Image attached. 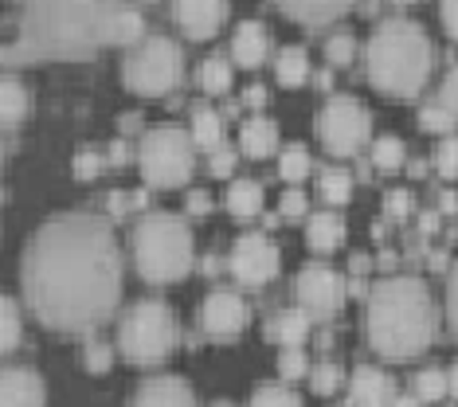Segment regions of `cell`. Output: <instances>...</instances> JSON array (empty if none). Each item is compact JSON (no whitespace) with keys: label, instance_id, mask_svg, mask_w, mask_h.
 Wrapping results in <instances>:
<instances>
[{"label":"cell","instance_id":"obj_1","mask_svg":"<svg viewBox=\"0 0 458 407\" xmlns=\"http://www.w3.org/2000/svg\"><path fill=\"white\" fill-rule=\"evenodd\" d=\"M24 294L51 329H90L122 294V255L114 227L90 212H64L39 224L24 247Z\"/></svg>","mask_w":458,"mask_h":407},{"label":"cell","instance_id":"obj_2","mask_svg":"<svg viewBox=\"0 0 458 407\" xmlns=\"http://www.w3.org/2000/svg\"><path fill=\"white\" fill-rule=\"evenodd\" d=\"M118 0H20V31L0 47L4 67L39 59H87L110 44Z\"/></svg>","mask_w":458,"mask_h":407},{"label":"cell","instance_id":"obj_3","mask_svg":"<svg viewBox=\"0 0 458 407\" xmlns=\"http://www.w3.org/2000/svg\"><path fill=\"white\" fill-rule=\"evenodd\" d=\"M364 333L372 349L388 360L420 357L439 333V309L423 278L415 275H384L372 282L364 306Z\"/></svg>","mask_w":458,"mask_h":407},{"label":"cell","instance_id":"obj_4","mask_svg":"<svg viewBox=\"0 0 458 407\" xmlns=\"http://www.w3.org/2000/svg\"><path fill=\"white\" fill-rule=\"evenodd\" d=\"M372 87L392 94V98H415L435 67V44L427 28L411 16H388L372 28L369 47H364Z\"/></svg>","mask_w":458,"mask_h":407},{"label":"cell","instance_id":"obj_5","mask_svg":"<svg viewBox=\"0 0 458 407\" xmlns=\"http://www.w3.org/2000/svg\"><path fill=\"white\" fill-rule=\"evenodd\" d=\"M133 259L149 282L184 278L192 267V227L176 212H149L133 227Z\"/></svg>","mask_w":458,"mask_h":407},{"label":"cell","instance_id":"obj_6","mask_svg":"<svg viewBox=\"0 0 458 407\" xmlns=\"http://www.w3.org/2000/svg\"><path fill=\"white\" fill-rule=\"evenodd\" d=\"M173 341H176V318L161 298H141L122 313V321H118L122 357H130L138 364H153L173 349Z\"/></svg>","mask_w":458,"mask_h":407},{"label":"cell","instance_id":"obj_7","mask_svg":"<svg viewBox=\"0 0 458 407\" xmlns=\"http://www.w3.org/2000/svg\"><path fill=\"white\" fill-rule=\"evenodd\" d=\"M192 133H184L181 125L173 122H161L153 130H145V138L138 145V161H141V173L149 184H161V188H173V184H184L192 176Z\"/></svg>","mask_w":458,"mask_h":407},{"label":"cell","instance_id":"obj_8","mask_svg":"<svg viewBox=\"0 0 458 407\" xmlns=\"http://www.w3.org/2000/svg\"><path fill=\"white\" fill-rule=\"evenodd\" d=\"M181 67H184L181 47L169 36L153 31V36H145L141 44L130 47L126 63H122V79L138 94H169L181 82Z\"/></svg>","mask_w":458,"mask_h":407},{"label":"cell","instance_id":"obj_9","mask_svg":"<svg viewBox=\"0 0 458 407\" xmlns=\"http://www.w3.org/2000/svg\"><path fill=\"white\" fill-rule=\"evenodd\" d=\"M372 114L357 94H333L318 110V138L333 157H352L369 145Z\"/></svg>","mask_w":458,"mask_h":407},{"label":"cell","instance_id":"obj_10","mask_svg":"<svg viewBox=\"0 0 458 407\" xmlns=\"http://www.w3.org/2000/svg\"><path fill=\"white\" fill-rule=\"evenodd\" d=\"M283 259H278V247L270 243L263 232H243L232 247V275L243 282V286H267L270 278L278 275Z\"/></svg>","mask_w":458,"mask_h":407},{"label":"cell","instance_id":"obj_11","mask_svg":"<svg viewBox=\"0 0 458 407\" xmlns=\"http://www.w3.org/2000/svg\"><path fill=\"white\" fill-rule=\"evenodd\" d=\"M294 290H298L301 309L310 313H333L345 301V278L329 263H306L294 278Z\"/></svg>","mask_w":458,"mask_h":407},{"label":"cell","instance_id":"obj_12","mask_svg":"<svg viewBox=\"0 0 458 407\" xmlns=\"http://www.w3.org/2000/svg\"><path fill=\"white\" fill-rule=\"evenodd\" d=\"M247 318H251V309H247L243 294H235V290H212L200 306V326L212 337H235L247 326Z\"/></svg>","mask_w":458,"mask_h":407},{"label":"cell","instance_id":"obj_13","mask_svg":"<svg viewBox=\"0 0 458 407\" xmlns=\"http://www.w3.org/2000/svg\"><path fill=\"white\" fill-rule=\"evenodd\" d=\"M173 16L192 39H212L227 20V0H173Z\"/></svg>","mask_w":458,"mask_h":407},{"label":"cell","instance_id":"obj_14","mask_svg":"<svg viewBox=\"0 0 458 407\" xmlns=\"http://www.w3.org/2000/svg\"><path fill=\"white\" fill-rule=\"evenodd\" d=\"M0 407H44V380L28 364L0 369Z\"/></svg>","mask_w":458,"mask_h":407},{"label":"cell","instance_id":"obj_15","mask_svg":"<svg viewBox=\"0 0 458 407\" xmlns=\"http://www.w3.org/2000/svg\"><path fill=\"white\" fill-rule=\"evenodd\" d=\"M349 403L352 407H392L395 403L392 376L377 369V364H357L349 380Z\"/></svg>","mask_w":458,"mask_h":407},{"label":"cell","instance_id":"obj_16","mask_svg":"<svg viewBox=\"0 0 458 407\" xmlns=\"http://www.w3.org/2000/svg\"><path fill=\"white\" fill-rule=\"evenodd\" d=\"M133 407H196V395L181 376H149L133 392Z\"/></svg>","mask_w":458,"mask_h":407},{"label":"cell","instance_id":"obj_17","mask_svg":"<svg viewBox=\"0 0 458 407\" xmlns=\"http://www.w3.org/2000/svg\"><path fill=\"white\" fill-rule=\"evenodd\" d=\"M270 51V39H267V28L259 20H239L235 24V36H232V59L239 67H259Z\"/></svg>","mask_w":458,"mask_h":407},{"label":"cell","instance_id":"obj_18","mask_svg":"<svg viewBox=\"0 0 458 407\" xmlns=\"http://www.w3.org/2000/svg\"><path fill=\"white\" fill-rule=\"evenodd\" d=\"M275 4L298 24H329L341 13H349L357 0H275Z\"/></svg>","mask_w":458,"mask_h":407},{"label":"cell","instance_id":"obj_19","mask_svg":"<svg viewBox=\"0 0 458 407\" xmlns=\"http://www.w3.org/2000/svg\"><path fill=\"white\" fill-rule=\"evenodd\" d=\"M306 333H310V309H301V306L298 309H275L267 321V337L286 344V349H298V344L306 341Z\"/></svg>","mask_w":458,"mask_h":407},{"label":"cell","instance_id":"obj_20","mask_svg":"<svg viewBox=\"0 0 458 407\" xmlns=\"http://www.w3.org/2000/svg\"><path fill=\"white\" fill-rule=\"evenodd\" d=\"M278 145V125L263 118V114H255V118H247L239 125V149L247 157H270Z\"/></svg>","mask_w":458,"mask_h":407},{"label":"cell","instance_id":"obj_21","mask_svg":"<svg viewBox=\"0 0 458 407\" xmlns=\"http://www.w3.org/2000/svg\"><path fill=\"white\" fill-rule=\"evenodd\" d=\"M345 239V224L337 212H310L306 219V243L314 250H333Z\"/></svg>","mask_w":458,"mask_h":407},{"label":"cell","instance_id":"obj_22","mask_svg":"<svg viewBox=\"0 0 458 407\" xmlns=\"http://www.w3.org/2000/svg\"><path fill=\"white\" fill-rule=\"evenodd\" d=\"M275 75L283 87H301L310 79V55L301 44H290V47H278L275 55Z\"/></svg>","mask_w":458,"mask_h":407},{"label":"cell","instance_id":"obj_23","mask_svg":"<svg viewBox=\"0 0 458 407\" xmlns=\"http://www.w3.org/2000/svg\"><path fill=\"white\" fill-rule=\"evenodd\" d=\"M227 208H232L235 216H259L263 212V184L247 181V176L232 181V188H227Z\"/></svg>","mask_w":458,"mask_h":407},{"label":"cell","instance_id":"obj_24","mask_svg":"<svg viewBox=\"0 0 458 407\" xmlns=\"http://www.w3.org/2000/svg\"><path fill=\"white\" fill-rule=\"evenodd\" d=\"M28 114V90L16 75H0V122H20Z\"/></svg>","mask_w":458,"mask_h":407},{"label":"cell","instance_id":"obj_25","mask_svg":"<svg viewBox=\"0 0 458 407\" xmlns=\"http://www.w3.org/2000/svg\"><path fill=\"white\" fill-rule=\"evenodd\" d=\"M192 141L204 145V149H216L224 145V118L212 106H200L192 114Z\"/></svg>","mask_w":458,"mask_h":407},{"label":"cell","instance_id":"obj_26","mask_svg":"<svg viewBox=\"0 0 458 407\" xmlns=\"http://www.w3.org/2000/svg\"><path fill=\"white\" fill-rule=\"evenodd\" d=\"M321 196H326L329 204H349V196H352V173L349 169H341V165H329L326 173H321Z\"/></svg>","mask_w":458,"mask_h":407},{"label":"cell","instance_id":"obj_27","mask_svg":"<svg viewBox=\"0 0 458 407\" xmlns=\"http://www.w3.org/2000/svg\"><path fill=\"white\" fill-rule=\"evenodd\" d=\"M145 39V20L141 13H133V8H122L118 16H114V28H110V44H141Z\"/></svg>","mask_w":458,"mask_h":407},{"label":"cell","instance_id":"obj_28","mask_svg":"<svg viewBox=\"0 0 458 407\" xmlns=\"http://www.w3.org/2000/svg\"><path fill=\"white\" fill-rule=\"evenodd\" d=\"M200 87L208 94H224L227 87H232V63H227L224 55H208L200 63Z\"/></svg>","mask_w":458,"mask_h":407},{"label":"cell","instance_id":"obj_29","mask_svg":"<svg viewBox=\"0 0 458 407\" xmlns=\"http://www.w3.org/2000/svg\"><path fill=\"white\" fill-rule=\"evenodd\" d=\"M451 392V380H446V369L439 364H427V369L415 372V395L420 400H439V395Z\"/></svg>","mask_w":458,"mask_h":407},{"label":"cell","instance_id":"obj_30","mask_svg":"<svg viewBox=\"0 0 458 407\" xmlns=\"http://www.w3.org/2000/svg\"><path fill=\"white\" fill-rule=\"evenodd\" d=\"M251 407H301V395L290 384H263V388H255Z\"/></svg>","mask_w":458,"mask_h":407},{"label":"cell","instance_id":"obj_31","mask_svg":"<svg viewBox=\"0 0 458 407\" xmlns=\"http://www.w3.org/2000/svg\"><path fill=\"white\" fill-rule=\"evenodd\" d=\"M20 341V309L8 294H0V352H13Z\"/></svg>","mask_w":458,"mask_h":407},{"label":"cell","instance_id":"obj_32","mask_svg":"<svg viewBox=\"0 0 458 407\" xmlns=\"http://www.w3.org/2000/svg\"><path fill=\"white\" fill-rule=\"evenodd\" d=\"M403 141L395 138V133H380L377 141H372V161L380 165V169H400L403 165Z\"/></svg>","mask_w":458,"mask_h":407},{"label":"cell","instance_id":"obj_33","mask_svg":"<svg viewBox=\"0 0 458 407\" xmlns=\"http://www.w3.org/2000/svg\"><path fill=\"white\" fill-rule=\"evenodd\" d=\"M278 173L286 176V181H301V176L310 173V149L306 145H286L283 153H278Z\"/></svg>","mask_w":458,"mask_h":407},{"label":"cell","instance_id":"obj_34","mask_svg":"<svg viewBox=\"0 0 458 407\" xmlns=\"http://www.w3.org/2000/svg\"><path fill=\"white\" fill-rule=\"evenodd\" d=\"M420 125H423L427 133H439V138H443V133H454L458 118H454L451 110H443L439 102H427V106L420 110Z\"/></svg>","mask_w":458,"mask_h":407},{"label":"cell","instance_id":"obj_35","mask_svg":"<svg viewBox=\"0 0 458 407\" xmlns=\"http://www.w3.org/2000/svg\"><path fill=\"white\" fill-rule=\"evenodd\" d=\"M435 169H439L446 181L458 176V133H443L439 145H435Z\"/></svg>","mask_w":458,"mask_h":407},{"label":"cell","instance_id":"obj_36","mask_svg":"<svg viewBox=\"0 0 458 407\" xmlns=\"http://www.w3.org/2000/svg\"><path fill=\"white\" fill-rule=\"evenodd\" d=\"M326 55H329V63H341V67H345V63L357 55V36H352V31H333L329 44H326Z\"/></svg>","mask_w":458,"mask_h":407},{"label":"cell","instance_id":"obj_37","mask_svg":"<svg viewBox=\"0 0 458 407\" xmlns=\"http://www.w3.org/2000/svg\"><path fill=\"white\" fill-rule=\"evenodd\" d=\"M310 380H314V392H333L341 380H345V372H341V364L326 360V364H314V369H310Z\"/></svg>","mask_w":458,"mask_h":407},{"label":"cell","instance_id":"obj_38","mask_svg":"<svg viewBox=\"0 0 458 407\" xmlns=\"http://www.w3.org/2000/svg\"><path fill=\"white\" fill-rule=\"evenodd\" d=\"M431 102H439L443 110H451L454 118H458V63H454V67L443 75V82H439V94H435Z\"/></svg>","mask_w":458,"mask_h":407},{"label":"cell","instance_id":"obj_39","mask_svg":"<svg viewBox=\"0 0 458 407\" xmlns=\"http://www.w3.org/2000/svg\"><path fill=\"white\" fill-rule=\"evenodd\" d=\"M278 372L286 376V380H294V376H306L310 372V360L301 349H283V357H278Z\"/></svg>","mask_w":458,"mask_h":407},{"label":"cell","instance_id":"obj_40","mask_svg":"<svg viewBox=\"0 0 458 407\" xmlns=\"http://www.w3.org/2000/svg\"><path fill=\"white\" fill-rule=\"evenodd\" d=\"M98 169H102V153L98 149H79L75 153V176H79V181L98 176Z\"/></svg>","mask_w":458,"mask_h":407},{"label":"cell","instance_id":"obj_41","mask_svg":"<svg viewBox=\"0 0 458 407\" xmlns=\"http://www.w3.org/2000/svg\"><path fill=\"white\" fill-rule=\"evenodd\" d=\"M82 360H87V369H90V372H102V369H110L114 349H110L106 341H90V344H87V357H82Z\"/></svg>","mask_w":458,"mask_h":407},{"label":"cell","instance_id":"obj_42","mask_svg":"<svg viewBox=\"0 0 458 407\" xmlns=\"http://www.w3.org/2000/svg\"><path fill=\"white\" fill-rule=\"evenodd\" d=\"M208 169H212L216 176H227L235 169V149H227V145H216L212 149V161H208Z\"/></svg>","mask_w":458,"mask_h":407},{"label":"cell","instance_id":"obj_43","mask_svg":"<svg viewBox=\"0 0 458 407\" xmlns=\"http://www.w3.org/2000/svg\"><path fill=\"white\" fill-rule=\"evenodd\" d=\"M446 318L458 333V263L451 267V278H446Z\"/></svg>","mask_w":458,"mask_h":407},{"label":"cell","instance_id":"obj_44","mask_svg":"<svg viewBox=\"0 0 458 407\" xmlns=\"http://www.w3.org/2000/svg\"><path fill=\"white\" fill-rule=\"evenodd\" d=\"M439 16H443L446 36L458 39V0H439Z\"/></svg>","mask_w":458,"mask_h":407},{"label":"cell","instance_id":"obj_45","mask_svg":"<svg viewBox=\"0 0 458 407\" xmlns=\"http://www.w3.org/2000/svg\"><path fill=\"white\" fill-rule=\"evenodd\" d=\"M306 192H298V188H290V192L283 196V216H301L306 212Z\"/></svg>","mask_w":458,"mask_h":407},{"label":"cell","instance_id":"obj_46","mask_svg":"<svg viewBox=\"0 0 458 407\" xmlns=\"http://www.w3.org/2000/svg\"><path fill=\"white\" fill-rule=\"evenodd\" d=\"M243 102H247V106H263V102H267V87H263V82H251V87H247L243 90Z\"/></svg>","mask_w":458,"mask_h":407},{"label":"cell","instance_id":"obj_47","mask_svg":"<svg viewBox=\"0 0 458 407\" xmlns=\"http://www.w3.org/2000/svg\"><path fill=\"white\" fill-rule=\"evenodd\" d=\"M208 208H212V200H208V192H204V188H192V192H189V212L200 216V212H208Z\"/></svg>","mask_w":458,"mask_h":407},{"label":"cell","instance_id":"obj_48","mask_svg":"<svg viewBox=\"0 0 458 407\" xmlns=\"http://www.w3.org/2000/svg\"><path fill=\"white\" fill-rule=\"evenodd\" d=\"M408 192H403V188H392L388 192V212H408Z\"/></svg>","mask_w":458,"mask_h":407},{"label":"cell","instance_id":"obj_49","mask_svg":"<svg viewBox=\"0 0 458 407\" xmlns=\"http://www.w3.org/2000/svg\"><path fill=\"white\" fill-rule=\"evenodd\" d=\"M126 157H130L126 141H114V145H110V161H114V165H122V161H126Z\"/></svg>","mask_w":458,"mask_h":407},{"label":"cell","instance_id":"obj_50","mask_svg":"<svg viewBox=\"0 0 458 407\" xmlns=\"http://www.w3.org/2000/svg\"><path fill=\"white\" fill-rule=\"evenodd\" d=\"M446 380H451V395H458V360L446 369Z\"/></svg>","mask_w":458,"mask_h":407},{"label":"cell","instance_id":"obj_51","mask_svg":"<svg viewBox=\"0 0 458 407\" xmlns=\"http://www.w3.org/2000/svg\"><path fill=\"white\" fill-rule=\"evenodd\" d=\"M392 407H420V400H415V395H395Z\"/></svg>","mask_w":458,"mask_h":407},{"label":"cell","instance_id":"obj_52","mask_svg":"<svg viewBox=\"0 0 458 407\" xmlns=\"http://www.w3.org/2000/svg\"><path fill=\"white\" fill-rule=\"evenodd\" d=\"M443 208H446V212H454V208H458V196L446 192V196H443Z\"/></svg>","mask_w":458,"mask_h":407},{"label":"cell","instance_id":"obj_53","mask_svg":"<svg viewBox=\"0 0 458 407\" xmlns=\"http://www.w3.org/2000/svg\"><path fill=\"white\" fill-rule=\"evenodd\" d=\"M212 407H235V403H232V400H216Z\"/></svg>","mask_w":458,"mask_h":407},{"label":"cell","instance_id":"obj_54","mask_svg":"<svg viewBox=\"0 0 458 407\" xmlns=\"http://www.w3.org/2000/svg\"><path fill=\"white\" fill-rule=\"evenodd\" d=\"M0 161H4V145H0Z\"/></svg>","mask_w":458,"mask_h":407}]
</instances>
